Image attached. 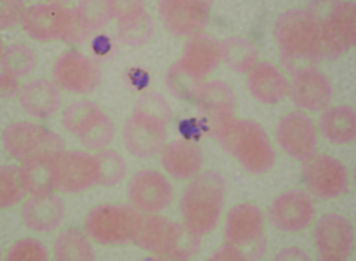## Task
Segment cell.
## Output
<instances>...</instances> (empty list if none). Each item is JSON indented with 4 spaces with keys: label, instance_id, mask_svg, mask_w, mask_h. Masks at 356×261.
I'll return each instance as SVG.
<instances>
[{
    "label": "cell",
    "instance_id": "obj_1",
    "mask_svg": "<svg viewBox=\"0 0 356 261\" xmlns=\"http://www.w3.org/2000/svg\"><path fill=\"white\" fill-rule=\"evenodd\" d=\"M226 192V181L219 173L206 171L196 176L179 200L184 226L200 237L212 232L220 221Z\"/></svg>",
    "mask_w": 356,
    "mask_h": 261
},
{
    "label": "cell",
    "instance_id": "obj_2",
    "mask_svg": "<svg viewBox=\"0 0 356 261\" xmlns=\"http://www.w3.org/2000/svg\"><path fill=\"white\" fill-rule=\"evenodd\" d=\"M223 149L253 174H264L275 166L276 155L266 130L248 119H234L216 129Z\"/></svg>",
    "mask_w": 356,
    "mask_h": 261
},
{
    "label": "cell",
    "instance_id": "obj_3",
    "mask_svg": "<svg viewBox=\"0 0 356 261\" xmlns=\"http://www.w3.org/2000/svg\"><path fill=\"white\" fill-rule=\"evenodd\" d=\"M166 112L163 102L152 96L138 101L122 129V140L131 155L147 158L161 153L168 136Z\"/></svg>",
    "mask_w": 356,
    "mask_h": 261
},
{
    "label": "cell",
    "instance_id": "obj_4",
    "mask_svg": "<svg viewBox=\"0 0 356 261\" xmlns=\"http://www.w3.org/2000/svg\"><path fill=\"white\" fill-rule=\"evenodd\" d=\"M136 245L170 260H185L197 254L201 237L186 226L158 214L143 217Z\"/></svg>",
    "mask_w": 356,
    "mask_h": 261
},
{
    "label": "cell",
    "instance_id": "obj_5",
    "mask_svg": "<svg viewBox=\"0 0 356 261\" xmlns=\"http://www.w3.org/2000/svg\"><path fill=\"white\" fill-rule=\"evenodd\" d=\"M143 217L133 205L101 204L88 212L84 228L91 239L101 245H127L136 242Z\"/></svg>",
    "mask_w": 356,
    "mask_h": 261
},
{
    "label": "cell",
    "instance_id": "obj_6",
    "mask_svg": "<svg viewBox=\"0 0 356 261\" xmlns=\"http://www.w3.org/2000/svg\"><path fill=\"white\" fill-rule=\"evenodd\" d=\"M355 15L354 3H334L326 18L320 19L317 39L309 59L334 60L351 49L355 44Z\"/></svg>",
    "mask_w": 356,
    "mask_h": 261
},
{
    "label": "cell",
    "instance_id": "obj_7",
    "mask_svg": "<svg viewBox=\"0 0 356 261\" xmlns=\"http://www.w3.org/2000/svg\"><path fill=\"white\" fill-rule=\"evenodd\" d=\"M61 121L64 128L93 151H101L115 137V124L93 101H78L65 108Z\"/></svg>",
    "mask_w": 356,
    "mask_h": 261
},
{
    "label": "cell",
    "instance_id": "obj_8",
    "mask_svg": "<svg viewBox=\"0 0 356 261\" xmlns=\"http://www.w3.org/2000/svg\"><path fill=\"white\" fill-rule=\"evenodd\" d=\"M320 18L304 8L284 11L276 19L275 36L279 50L289 61L309 58L317 39Z\"/></svg>",
    "mask_w": 356,
    "mask_h": 261
},
{
    "label": "cell",
    "instance_id": "obj_9",
    "mask_svg": "<svg viewBox=\"0 0 356 261\" xmlns=\"http://www.w3.org/2000/svg\"><path fill=\"white\" fill-rule=\"evenodd\" d=\"M3 147L11 158L24 162L36 155L61 154L65 142L61 136L33 121H17L3 130Z\"/></svg>",
    "mask_w": 356,
    "mask_h": 261
},
{
    "label": "cell",
    "instance_id": "obj_10",
    "mask_svg": "<svg viewBox=\"0 0 356 261\" xmlns=\"http://www.w3.org/2000/svg\"><path fill=\"white\" fill-rule=\"evenodd\" d=\"M22 29L40 42L74 38L76 31L74 10L59 2L38 3L25 10Z\"/></svg>",
    "mask_w": 356,
    "mask_h": 261
},
{
    "label": "cell",
    "instance_id": "obj_11",
    "mask_svg": "<svg viewBox=\"0 0 356 261\" xmlns=\"http://www.w3.org/2000/svg\"><path fill=\"white\" fill-rule=\"evenodd\" d=\"M276 140L289 157L307 162L314 157L317 150V126L307 113L295 110L279 121Z\"/></svg>",
    "mask_w": 356,
    "mask_h": 261
},
{
    "label": "cell",
    "instance_id": "obj_12",
    "mask_svg": "<svg viewBox=\"0 0 356 261\" xmlns=\"http://www.w3.org/2000/svg\"><path fill=\"white\" fill-rule=\"evenodd\" d=\"M53 78L58 87L73 94H90L102 81V70L87 56L70 51L60 56L53 67Z\"/></svg>",
    "mask_w": 356,
    "mask_h": 261
},
{
    "label": "cell",
    "instance_id": "obj_13",
    "mask_svg": "<svg viewBox=\"0 0 356 261\" xmlns=\"http://www.w3.org/2000/svg\"><path fill=\"white\" fill-rule=\"evenodd\" d=\"M130 203L139 212L156 214L172 203L175 189L169 178L154 169H143L131 178L127 188Z\"/></svg>",
    "mask_w": 356,
    "mask_h": 261
},
{
    "label": "cell",
    "instance_id": "obj_14",
    "mask_svg": "<svg viewBox=\"0 0 356 261\" xmlns=\"http://www.w3.org/2000/svg\"><path fill=\"white\" fill-rule=\"evenodd\" d=\"M314 242L321 260H346L354 249V228L343 215L327 212L316 223Z\"/></svg>",
    "mask_w": 356,
    "mask_h": 261
},
{
    "label": "cell",
    "instance_id": "obj_15",
    "mask_svg": "<svg viewBox=\"0 0 356 261\" xmlns=\"http://www.w3.org/2000/svg\"><path fill=\"white\" fill-rule=\"evenodd\" d=\"M303 178L309 191L323 200L338 198L346 194L349 187V173L346 166L332 155H314L307 160Z\"/></svg>",
    "mask_w": 356,
    "mask_h": 261
},
{
    "label": "cell",
    "instance_id": "obj_16",
    "mask_svg": "<svg viewBox=\"0 0 356 261\" xmlns=\"http://www.w3.org/2000/svg\"><path fill=\"white\" fill-rule=\"evenodd\" d=\"M99 180L101 166L97 155L81 150H70L60 155L56 191L65 194H79L92 188Z\"/></svg>",
    "mask_w": 356,
    "mask_h": 261
},
{
    "label": "cell",
    "instance_id": "obj_17",
    "mask_svg": "<svg viewBox=\"0 0 356 261\" xmlns=\"http://www.w3.org/2000/svg\"><path fill=\"white\" fill-rule=\"evenodd\" d=\"M211 2L163 0L158 5L159 18L170 33L179 37L195 36L209 22Z\"/></svg>",
    "mask_w": 356,
    "mask_h": 261
},
{
    "label": "cell",
    "instance_id": "obj_18",
    "mask_svg": "<svg viewBox=\"0 0 356 261\" xmlns=\"http://www.w3.org/2000/svg\"><path fill=\"white\" fill-rule=\"evenodd\" d=\"M269 218L273 226L282 232H300L314 220V201L301 190H290L278 195L270 203Z\"/></svg>",
    "mask_w": 356,
    "mask_h": 261
},
{
    "label": "cell",
    "instance_id": "obj_19",
    "mask_svg": "<svg viewBox=\"0 0 356 261\" xmlns=\"http://www.w3.org/2000/svg\"><path fill=\"white\" fill-rule=\"evenodd\" d=\"M289 92L299 109L307 112L326 110L333 97L329 78L315 67H305L293 76Z\"/></svg>",
    "mask_w": 356,
    "mask_h": 261
},
{
    "label": "cell",
    "instance_id": "obj_20",
    "mask_svg": "<svg viewBox=\"0 0 356 261\" xmlns=\"http://www.w3.org/2000/svg\"><path fill=\"white\" fill-rule=\"evenodd\" d=\"M221 60L220 42L208 34L200 33L185 45L181 58L175 67L193 82L212 74Z\"/></svg>",
    "mask_w": 356,
    "mask_h": 261
},
{
    "label": "cell",
    "instance_id": "obj_21",
    "mask_svg": "<svg viewBox=\"0 0 356 261\" xmlns=\"http://www.w3.org/2000/svg\"><path fill=\"white\" fill-rule=\"evenodd\" d=\"M65 214V201L59 195H31L22 207V222L31 231L48 234L61 226Z\"/></svg>",
    "mask_w": 356,
    "mask_h": 261
},
{
    "label": "cell",
    "instance_id": "obj_22",
    "mask_svg": "<svg viewBox=\"0 0 356 261\" xmlns=\"http://www.w3.org/2000/svg\"><path fill=\"white\" fill-rule=\"evenodd\" d=\"M118 33L125 44L138 47L149 42L154 33V21L142 1H115Z\"/></svg>",
    "mask_w": 356,
    "mask_h": 261
},
{
    "label": "cell",
    "instance_id": "obj_23",
    "mask_svg": "<svg viewBox=\"0 0 356 261\" xmlns=\"http://www.w3.org/2000/svg\"><path fill=\"white\" fill-rule=\"evenodd\" d=\"M19 102L26 115L38 120L53 117L62 104V95L55 81L37 78L22 87Z\"/></svg>",
    "mask_w": 356,
    "mask_h": 261
},
{
    "label": "cell",
    "instance_id": "obj_24",
    "mask_svg": "<svg viewBox=\"0 0 356 261\" xmlns=\"http://www.w3.org/2000/svg\"><path fill=\"white\" fill-rule=\"evenodd\" d=\"M196 105L215 130L232 120L236 109L234 92L222 81H211L199 87L195 93Z\"/></svg>",
    "mask_w": 356,
    "mask_h": 261
},
{
    "label": "cell",
    "instance_id": "obj_25",
    "mask_svg": "<svg viewBox=\"0 0 356 261\" xmlns=\"http://www.w3.org/2000/svg\"><path fill=\"white\" fill-rule=\"evenodd\" d=\"M264 226V212L253 203H239L227 214L225 237L232 245L249 246L259 239Z\"/></svg>",
    "mask_w": 356,
    "mask_h": 261
},
{
    "label": "cell",
    "instance_id": "obj_26",
    "mask_svg": "<svg viewBox=\"0 0 356 261\" xmlns=\"http://www.w3.org/2000/svg\"><path fill=\"white\" fill-rule=\"evenodd\" d=\"M61 154L36 155L22 162L19 177L27 194H52L58 189V161Z\"/></svg>",
    "mask_w": 356,
    "mask_h": 261
},
{
    "label": "cell",
    "instance_id": "obj_27",
    "mask_svg": "<svg viewBox=\"0 0 356 261\" xmlns=\"http://www.w3.org/2000/svg\"><path fill=\"white\" fill-rule=\"evenodd\" d=\"M161 162L165 171L177 180H189L200 174L204 155L197 144L176 140L165 146Z\"/></svg>",
    "mask_w": 356,
    "mask_h": 261
},
{
    "label": "cell",
    "instance_id": "obj_28",
    "mask_svg": "<svg viewBox=\"0 0 356 261\" xmlns=\"http://www.w3.org/2000/svg\"><path fill=\"white\" fill-rule=\"evenodd\" d=\"M247 85L252 97L264 104L279 103L286 98L289 89L286 76L269 62H261L253 67Z\"/></svg>",
    "mask_w": 356,
    "mask_h": 261
},
{
    "label": "cell",
    "instance_id": "obj_29",
    "mask_svg": "<svg viewBox=\"0 0 356 261\" xmlns=\"http://www.w3.org/2000/svg\"><path fill=\"white\" fill-rule=\"evenodd\" d=\"M321 133L335 144L352 143L356 135V113L352 107L338 105L327 109L318 123Z\"/></svg>",
    "mask_w": 356,
    "mask_h": 261
},
{
    "label": "cell",
    "instance_id": "obj_30",
    "mask_svg": "<svg viewBox=\"0 0 356 261\" xmlns=\"http://www.w3.org/2000/svg\"><path fill=\"white\" fill-rule=\"evenodd\" d=\"M89 235L76 228L65 229L56 237L54 255L59 261H92L96 251Z\"/></svg>",
    "mask_w": 356,
    "mask_h": 261
},
{
    "label": "cell",
    "instance_id": "obj_31",
    "mask_svg": "<svg viewBox=\"0 0 356 261\" xmlns=\"http://www.w3.org/2000/svg\"><path fill=\"white\" fill-rule=\"evenodd\" d=\"M76 31L83 33H93L106 26L115 18V1H81L74 8Z\"/></svg>",
    "mask_w": 356,
    "mask_h": 261
},
{
    "label": "cell",
    "instance_id": "obj_32",
    "mask_svg": "<svg viewBox=\"0 0 356 261\" xmlns=\"http://www.w3.org/2000/svg\"><path fill=\"white\" fill-rule=\"evenodd\" d=\"M221 59L230 69L244 74L252 69L258 60L254 44L243 37L232 36L220 44Z\"/></svg>",
    "mask_w": 356,
    "mask_h": 261
},
{
    "label": "cell",
    "instance_id": "obj_33",
    "mask_svg": "<svg viewBox=\"0 0 356 261\" xmlns=\"http://www.w3.org/2000/svg\"><path fill=\"white\" fill-rule=\"evenodd\" d=\"M36 63V56L33 49L22 44L8 45L1 55L3 72L17 78L29 76L35 68Z\"/></svg>",
    "mask_w": 356,
    "mask_h": 261
},
{
    "label": "cell",
    "instance_id": "obj_34",
    "mask_svg": "<svg viewBox=\"0 0 356 261\" xmlns=\"http://www.w3.org/2000/svg\"><path fill=\"white\" fill-rule=\"evenodd\" d=\"M27 192L19 177V167L4 165L0 169V205L1 209L11 208L24 200Z\"/></svg>",
    "mask_w": 356,
    "mask_h": 261
},
{
    "label": "cell",
    "instance_id": "obj_35",
    "mask_svg": "<svg viewBox=\"0 0 356 261\" xmlns=\"http://www.w3.org/2000/svg\"><path fill=\"white\" fill-rule=\"evenodd\" d=\"M97 157L101 166V185L113 187L124 180L127 167L121 155L115 150L102 149L97 154Z\"/></svg>",
    "mask_w": 356,
    "mask_h": 261
},
{
    "label": "cell",
    "instance_id": "obj_36",
    "mask_svg": "<svg viewBox=\"0 0 356 261\" xmlns=\"http://www.w3.org/2000/svg\"><path fill=\"white\" fill-rule=\"evenodd\" d=\"M49 259V252L42 241L33 237H25L14 243L8 249L7 261H45Z\"/></svg>",
    "mask_w": 356,
    "mask_h": 261
},
{
    "label": "cell",
    "instance_id": "obj_37",
    "mask_svg": "<svg viewBox=\"0 0 356 261\" xmlns=\"http://www.w3.org/2000/svg\"><path fill=\"white\" fill-rule=\"evenodd\" d=\"M25 10V4L19 0H6L1 2V16H0V28L8 30L22 24Z\"/></svg>",
    "mask_w": 356,
    "mask_h": 261
},
{
    "label": "cell",
    "instance_id": "obj_38",
    "mask_svg": "<svg viewBox=\"0 0 356 261\" xmlns=\"http://www.w3.org/2000/svg\"><path fill=\"white\" fill-rule=\"evenodd\" d=\"M0 85H1V97L3 99L15 98L21 92L22 87L19 86L18 78L10 75V74L1 73Z\"/></svg>",
    "mask_w": 356,
    "mask_h": 261
},
{
    "label": "cell",
    "instance_id": "obj_39",
    "mask_svg": "<svg viewBox=\"0 0 356 261\" xmlns=\"http://www.w3.org/2000/svg\"><path fill=\"white\" fill-rule=\"evenodd\" d=\"M245 256L241 249L234 245L224 246L218 249L209 258V260H244Z\"/></svg>",
    "mask_w": 356,
    "mask_h": 261
},
{
    "label": "cell",
    "instance_id": "obj_40",
    "mask_svg": "<svg viewBox=\"0 0 356 261\" xmlns=\"http://www.w3.org/2000/svg\"><path fill=\"white\" fill-rule=\"evenodd\" d=\"M303 258L305 260H309L307 258V255L305 252L297 249H284V251H281V253L278 255L277 260H301Z\"/></svg>",
    "mask_w": 356,
    "mask_h": 261
}]
</instances>
